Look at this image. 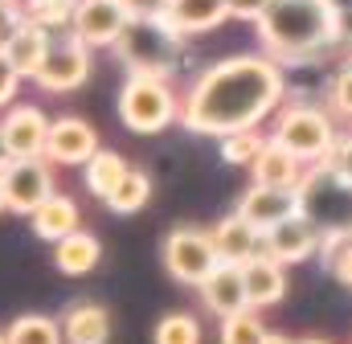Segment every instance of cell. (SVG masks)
I'll return each instance as SVG.
<instances>
[{
    "label": "cell",
    "mask_w": 352,
    "mask_h": 344,
    "mask_svg": "<svg viewBox=\"0 0 352 344\" xmlns=\"http://www.w3.org/2000/svg\"><path fill=\"white\" fill-rule=\"evenodd\" d=\"M287 98V74L266 54H230L205 66L180 94V127L192 136L226 140L234 131H258Z\"/></svg>",
    "instance_id": "6da1fadb"
},
{
    "label": "cell",
    "mask_w": 352,
    "mask_h": 344,
    "mask_svg": "<svg viewBox=\"0 0 352 344\" xmlns=\"http://www.w3.org/2000/svg\"><path fill=\"white\" fill-rule=\"evenodd\" d=\"M258 25L266 58L283 62H307L340 45V8L336 0H270Z\"/></svg>",
    "instance_id": "7a4b0ae2"
},
{
    "label": "cell",
    "mask_w": 352,
    "mask_h": 344,
    "mask_svg": "<svg viewBox=\"0 0 352 344\" xmlns=\"http://www.w3.org/2000/svg\"><path fill=\"white\" fill-rule=\"evenodd\" d=\"M270 140L283 144L291 156H299L307 169H316V164L332 160V152L340 144V127H336V115L328 107H320V103H291V107H278Z\"/></svg>",
    "instance_id": "3957f363"
},
{
    "label": "cell",
    "mask_w": 352,
    "mask_h": 344,
    "mask_svg": "<svg viewBox=\"0 0 352 344\" xmlns=\"http://www.w3.org/2000/svg\"><path fill=\"white\" fill-rule=\"evenodd\" d=\"M115 107H119L123 127L135 136H160L180 119V94L173 90V83L160 74H144V70H131L123 78Z\"/></svg>",
    "instance_id": "277c9868"
},
{
    "label": "cell",
    "mask_w": 352,
    "mask_h": 344,
    "mask_svg": "<svg viewBox=\"0 0 352 344\" xmlns=\"http://www.w3.org/2000/svg\"><path fill=\"white\" fill-rule=\"evenodd\" d=\"M160 258H164V270L173 275L176 283H184V287H201L209 279V270L217 266L213 238L201 226H176V230H168V238L160 246Z\"/></svg>",
    "instance_id": "5b68a950"
},
{
    "label": "cell",
    "mask_w": 352,
    "mask_h": 344,
    "mask_svg": "<svg viewBox=\"0 0 352 344\" xmlns=\"http://www.w3.org/2000/svg\"><path fill=\"white\" fill-rule=\"evenodd\" d=\"M0 184H4V209L21 213V217H33L58 189H54V169L50 160H12L8 169L0 172Z\"/></svg>",
    "instance_id": "8992f818"
},
{
    "label": "cell",
    "mask_w": 352,
    "mask_h": 344,
    "mask_svg": "<svg viewBox=\"0 0 352 344\" xmlns=\"http://www.w3.org/2000/svg\"><path fill=\"white\" fill-rule=\"evenodd\" d=\"M90 70H94L90 50L70 33V37H54V45H50L41 70L33 74V83L45 94H70V90H78L90 78Z\"/></svg>",
    "instance_id": "52a82bcc"
},
{
    "label": "cell",
    "mask_w": 352,
    "mask_h": 344,
    "mask_svg": "<svg viewBox=\"0 0 352 344\" xmlns=\"http://www.w3.org/2000/svg\"><path fill=\"white\" fill-rule=\"evenodd\" d=\"M131 12L123 8V0H82L74 8L70 33L87 45V50H102V45H119L131 29Z\"/></svg>",
    "instance_id": "ba28073f"
},
{
    "label": "cell",
    "mask_w": 352,
    "mask_h": 344,
    "mask_svg": "<svg viewBox=\"0 0 352 344\" xmlns=\"http://www.w3.org/2000/svg\"><path fill=\"white\" fill-rule=\"evenodd\" d=\"M98 131L78 115H62L50 119V136H45V160L62 164V169H82L90 156L98 152Z\"/></svg>",
    "instance_id": "9c48e42d"
},
{
    "label": "cell",
    "mask_w": 352,
    "mask_h": 344,
    "mask_svg": "<svg viewBox=\"0 0 352 344\" xmlns=\"http://www.w3.org/2000/svg\"><path fill=\"white\" fill-rule=\"evenodd\" d=\"M320 238H324V226L311 222L307 213H295V217L278 222L274 230L263 234V255H270L274 262H283V266L307 262V258L320 255Z\"/></svg>",
    "instance_id": "30bf717a"
},
{
    "label": "cell",
    "mask_w": 352,
    "mask_h": 344,
    "mask_svg": "<svg viewBox=\"0 0 352 344\" xmlns=\"http://www.w3.org/2000/svg\"><path fill=\"white\" fill-rule=\"evenodd\" d=\"M0 131H4V144H8L12 160H41V156H45L50 119H45L41 107H33V103L8 107L4 119H0Z\"/></svg>",
    "instance_id": "8fae6325"
},
{
    "label": "cell",
    "mask_w": 352,
    "mask_h": 344,
    "mask_svg": "<svg viewBox=\"0 0 352 344\" xmlns=\"http://www.w3.org/2000/svg\"><path fill=\"white\" fill-rule=\"evenodd\" d=\"M238 217H246L254 230H274L278 222H287V217H295V213H303V201H299V193H287V189H266V184H250L242 197H238V209H234Z\"/></svg>",
    "instance_id": "7c38bea8"
},
{
    "label": "cell",
    "mask_w": 352,
    "mask_h": 344,
    "mask_svg": "<svg viewBox=\"0 0 352 344\" xmlns=\"http://www.w3.org/2000/svg\"><path fill=\"white\" fill-rule=\"evenodd\" d=\"M226 21H230L226 0H173L156 25H164L173 37H197V33H213Z\"/></svg>",
    "instance_id": "4fadbf2b"
},
{
    "label": "cell",
    "mask_w": 352,
    "mask_h": 344,
    "mask_svg": "<svg viewBox=\"0 0 352 344\" xmlns=\"http://www.w3.org/2000/svg\"><path fill=\"white\" fill-rule=\"evenodd\" d=\"M197 291H201V303H205L217 320L238 316V312H246V308H250V303H246L242 266H234V262H217V266L209 270V279H205Z\"/></svg>",
    "instance_id": "5bb4252c"
},
{
    "label": "cell",
    "mask_w": 352,
    "mask_h": 344,
    "mask_svg": "<svg viewBox=\"0 0 352 344\" xmlns=\"http://www.w3.org/2000/svg\"><path fill=\"white\" fill-rule=\"evenodd\" d=\"M307 164L299 160V156H291L283 144H274L270 136H266L263 152H258V160L250 164V176H254V184H266V189H287V193H299L303 189V180H307Z\"/></svg>",
    "instance_id": "9a60e30c"
},
{
    "label": "cell",
    "mask_w": 352,
    "mask_h": 344,
    "mask_svg": "<svg viewBox=\"0 0 352 344\" xmlns=\"http://www.w3.org/2000/svg\"><path fill=\"white\" fill-rule=\"evenodd\" d=\"M209 238H213L217 262H234V266H246L250 258L263 255V230H254V226H250L246 217H238V213L221 217V222L209 230Z\"/></svg>",
    "instance_id": "2e32d148"
},
{
    "label": "cell",
    "mask_w": 352,
    "mask_h": 344,
    "mask_svg": "<svg viewBox=\"0 0 352 344\" xmlns=\"http://www.w3.org/2000/svg\"><path fill=\"white\" fill-rule=\"evenodd\" d=\"M242 283H246V303H250L254 312L274 308V303H283V295H287V266L274 262L270 255H258L242 266Z\"/></svg>",
    "instance_id": "e0dca14e"
},
{
    "label": "cell",
    "mask_w": 352,
    "mask_h": 344,
    "mask_svg": "<svg viewBox=\"0 0 352 344\" xmlns=\"http://www.w3.org/2000/svg\"><path fill=\"white\" fill-rule=\"evenodd\" d=\"M50 45H54V33H50V29L33 25V21H21V25H16V33L4 41V58L12 62V70H16L21 78H33V74L41 70V62H45Z\"/></svg>",
    "instance_id": "ac0fdd59"
},
{
    "label": "cell",
    "mask_w": 352,
    "mask_h": 344,
    "mask_svg": "<svg viewBox=\"0 0 352 344\" xmlns=\"http://www.w3.org/2000/svg\"><path fill=\"white\" fill-rule=\"evenodd\" d=\"M66 344H111V312L94 299H78L62 316Z\"/></svg>",
    "instance_id": "d6986e66"
},
{
    "label": "cell",
    "mask_w": 352,
    "mask_h": 344,
    "mask_svg": "<svg viewBox=\"0 0 352 344\" xmlns=\"http://www.w3.org/2000/svg\"><path fill=\"white\" fill-rule=\"evenodd\" d=\"M98 262H102V242H98L90 230H74L70 238L54 242V266H58L62 275H70V279L90 275Z\"/></svg>",
    "instance_id": "ffe728a7"
},
{
    "label": "cell",
    "mask_w": 352,
    "mask_h": 344,
    "mask_svg": "<svg viewBox=\"0 0 352 344\" xmlns=\"http://www.w3.org/2000/svg\"><path fill=\"white\" fill-rule=\"evenodd\" d=\"M29 226H33V234H37L41 242H62V238H70L74 230H82V226H78V205H74V197H66V193H54V197L29 217Z\"/></svg>",
    "instance_id": "44dd1931"
},
{
    "label": "cell",
    "mask_w": 352,
    "mask_h": 344,
    "mask_svg": "<svg viewBox=\"0 0 352 344\" xmlns=\"http://www.w3.org/2000/svg\"><path fill=\"white\" fill-rule=\"evenodd\" d=\"M127 169H131V164H127L119 152H111V148H98L87 164H82V184H87L90 197L107 201V197L119 189V180L127 176Z\"/></svg>",
    "instance_id": "7402d4cb"
},
{
    "label": "cell",
    "mask_w": 352,
    "mask_h": 344,
    "mask_svg": "<svg viewBox=\"0 0 352 344\" xmlns=\"http://www.w3.org/2000/svg\"><path fill=\"white\" fill-rule=\"evenodd\" d=\"M8 344H66L62 336V320L41 316V312H25L8 324Z\"/></svg>",
    "instance_id": "603a6c76"
},
{
    "label": "cell",
    "mask_w": 352,
    "mask_h": 344,
    "mask_svg": "<svg viewBox=\"0 0 352 344\" xmlns=\"http://www.w3.org/2000/svg\"><path fill=\"white\" fill-rule=\"evenodd\" d=\"M152 201V176L144 169H127V176L119 180V189L102 201L111 213H119V217H127V213H140L144 205Z\"/></svg>",
    "instance_id": "cb8c5ba5"
},
{
    "label": "cell",
    "mask_w": 352,
    "mask_h": 344,
    "mask_svg": "<svg viewBox=\"0 0 352 344\" xmlns=\"http://www.w3.org/2000/svg\"><path fill=\"white\" fill-rule=\"evenodd\" d=\"M205 341V328L192 312H168L160 316L156 332H152V344H201Z\"/></svg>",
    "instance_id": "d4e9b609"
},
{
    "label": "cell",
    "mask_w": 352,
    "mask_h": 344,
    "mask_svg": "<svg viewBox=\"0 0 352 344\" xmlns=\"http://www.w3.org/2000/svg\"><path fill=\"white\" fill-rule=\"evenodd\" d=\"M266 332H270V328L263 324V316H258L254 308H246V312H238V316H226V320H221L217 341H221V344H263Z\"/></svg>",
    "instance_id": "484cf974"
},
{
    "label": "cell",
    "mask_w": 352,
    "mask_h": 344,
    "mask_svg": "<svg viewBox=\"0 0 352 344\" xmlns=\"http://www.w3.org/2000/svg\"><path fill=\"white\" fill-rule=\"evenodd\" d=\"M21 8H25V21H33V25H41V29H70V21H74V0H21Z\"/></svg>",
    "instance_id": "4316f807"
},
{
    "label": "cell",
    "mask_w": 352,
    "mask_h": 344,
    "mask_svg": "<svg viewBox=\"0 0 352 344\" xmlns=\"http://www.w3.org/2000/svg\"><path fill=\"white\" fill-rule=\"evenodd\" d=\"M217 144H221V160H226V164L250 169V164L258 160V152H263L266 136H258V131H234V136H226V140H217Z\"/></svg>",
    "instance_id": "83f0119b"
},
{
    "label": "cell",
    "mask_w": 352,
    "mask_h": 344,
    "mask_svg": "<svg viewBox=\"0 0 352 344\" xmlns=\"http://www.w3.org/2000/svg\"><path fill=\"white\" fill-rule=\"evenodd\" d=\"M324 107L336 115V119H352V58L336 66V74L328 78V98Z\"/></svg>",
    "instance_id": "f1b7e54d"
},
{
    "label": "cell",
    "mask_w": 352,
    "mask_h": 344,
    "mask_svg": "<svg viewBox=\"0 0 352 344\" xmlns=\"http://www.w3.org/2000/svg\"><path fill=\"white\" fill-rule=\"evenodd\" d=\"M328 169H332V176H336L344 189H352V136H340V144H336Z\"/></svg>",
    "instance_id": "f546056e"
},
{
    "label": "cell",
    "mask_w": 352,
    "mask_h": 344,
    "mask_svg": "<svg viewBox=\"0 0 352 344\" xmlns=\"http://www.w3.org/2000/svg\"><path fill=\"white\" fill-rule=\"evenodd\" d=\"M168 4L173 0H123V8L131 12V21H140V25L144 21H160L168 12Z\"/></svg>",
    "instance_id": "4dcf8cb0"
},
{
    "label": "cell",
    "mask_w": 352,
    "mask_h": 344,
    "mask_svg": "<svg viewBox=\"0 0 352 344\" xmlns=\"http://www.w3.org/2000/svg\"><path fill=\"white\" fill-rule=\"evenodd\" d=\"M16 90H21V74L12 70V62H8L4 50H0V107H8V103L16 98Z\"/></svg>",
    "instance_id": "1f68e13d"
},
{
    "label": "cell",
    "mask_w": 352,
    "mask_h": 344,
    "mask_svg": "<svg viewBox=\"0 0 352 344\" xmlns=\"http://www.w3.org/2000/svg\"><path fill=\"white\" fill-rule=\"evenodd\" d=\"M25 21V8L21 4H8V0H0V50H4V41L16 33V25Z\"/></svg>",
    "instance_id": "d6a6232c"
},
{
    "label": "cell",
    "mask_w": 352,
    "mask_h": 344,
    "mask_svg": "<svg viewBox=\"0 0 352 344\" xmlns=\"http://www.w3.org/2000/svg\"><path fill=\"white\" fill-rule=\"evenodd\" d=\"M226 4H230V17H242V21H258L270 8V0H226Z\"/></svg>",
    "instance_id": "836d02e7"
},
{
    "label": "cell",
    "mask_w": 352,
    "mask_h": 344,
    "mask_svg": "<svg viewBox=\"0 0 352 344\" xmlns=\"http://www.w3.org/2000/svg\"><path fill=\"white\" fill-rule=\"evenodd\" d=\"M328 270H332L344 287H352V242H344V246H340V255L328 262Z\"/></svg>",
    "instance_id": "e575fe53"
},
{
    "label": "cell",
    "mask_w": 352,
    "mask_h": 344,
    "mask_svg": "<svg viewBox=\"0 0 352 344\" xmlns=\"http://www.w3.org/2000/svg\"><path fill=\"white\" fill-rule=\"evenodd\" d=\"M340 41L352 45V4L349 8H340Z\"/></svg>",
    "instance_id": "d590c367"
},
{
    "label": "cell",
    "mask_w": 352,
    "mask_h": 344,
    "mask_svg": "<svg viewBox=\"0 0 352 344\" xmlns=\"http://www.w3.org/2000/svg\"><path fill=\"white\" fill-rule=\"evenodd\" d=\"M12 164V152H8V144H4V131H0V172Z\"/></svg>",
    "instance_id": "8d00e7d4"
},
{
    "label": "cell",
    "mask_w": 352,
    "mask_h": 344,
    "mask_svg": "<svg viewBox=\"0 0 352 344\" xmlns=\"http://www.w3.org/2000/svg\"><path fill=\"white\" fill-rule=\"evenodd\" d=\"M263 344H295V341H291V336H283V332H266Z\"/></svg>",
    "instance_id": "74e56055"
},
{
    "label": "cell",
    "mask_w": 352,
    "mask_h": 344,
    "mask_svg": "<svg viewBox=\"0 0 352 344\" xmlns=\"http://www.w3.org/2000/svg\"><path fill=\"white\" fill-rule=\"evenodd\" d=\"M295 344H332V341H324V336H307V341H295Z\"/></svg>",
    "instance_id": "f35d334b"
},
{
    "label": "cell",
    "mask_w": 352,
    "mask_h": 344,
    "mask_svg": "<svg viewBox=\"0 0 352 344\" xmlns=\"http://www.w3.org/2000/svg\"><path fill=\"white\" fill-rule=\"evenodd\" d=\"M0 213H4V184H0Z\"/></svg>",
    "instance_id": "ab89813d"
},
{
    "label": "cell",
    "mask_w": 352,
    "mask_h": 344,
    "mask_svg": "<svg viewBox=\"0 0 352 344\" xmlns=\"http://www.w3.org/2000/svg\"><path fill=\"white\" fill-rule=\"evenodd\" d=\"M0 344H8V336H4V332H0Z\"/></svg>",
    "instance_id": "60d3db41"
},
{
    "label": "cell",
    "mask_w": 352,
    "mask_h": 344,
    "mask_svg": "<svg viewBox=\"0 0 352 344\" xmlns=\"http://www.w3.org/2000/svg\"><path fill=\"white\" fill-rule=\"evenodd\" d=\"M8 4H21V0H8Z\"/></svg>",
    "instance_id": "b9f144b4"
},
{
    "label": "cell",
    "mask_w": 352,
    "mask_h": 344,
    "mask_svg": "<svg viewBox=\"0 0 352 344\" xmlns=\"http://www.w3.org/2000/svg\"><path fill=\"white\" fill-rule=\"evenodd\" d=\"M74 4H82V0H74Z\"/></svg>",
    "instance_id": "7bdbcfd3"
}]
</instances>
